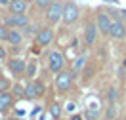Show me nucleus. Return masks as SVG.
Segmentation results:
<instances>
[{"instance_id":"30","label":"nucleus","mask_w":126,"mask_h":120,"mask_svg":"<svg viewBox=\"0 0 126 120\" xmlns=\"http://www.w3.org/2000/svg\"><path fill=\"white\" fill-rule=\"evenodd\" d=\"M107 2H115V0H107Z\"/></svg>"},{"instance_id":"29","label":"nucleus","mask_w":126,"mask_h":120,"mask_svg":"<svg viewBox=\"0 0 126 120\" xmlns=\"http://www.w3.org/2000/svg\"><path fill=\"white\" fill-rule=\"evenodd\" d=\"M73 120H80V116H73Z\"/></svg>"},{"instance_id":"19","label":"nucleus","mask_w":126,"mask_h":120,"mask_svg":"<svg viewBox=\"0 0 126 120\" xmlns=\"http://www.w3.org/2000/svg\"><path fill=\"white\" fill-rule=\"evenodd\" d=\"M115 116H117V107H115V103H109L107 111H105V120H113Z\"/></svg>"},{"instance_id":"14","label":"nucleus","mask_w":126,"mask_h":120,"mask_svg":"<svg viewBox=\"0 0 126 120\" xmlns=\"http://www.w3.org/2000/svg\"><path fill=\"white\" fill-rule=\"evenodd\" d=\"M12 105H14V95L10 92H0V112L8 111Z\"/></svg>"},{"instance_id":"32","label":"nucleus","mask_w":126,"mask_h":120,"mask_svg":"<svg viewBox=\"0 0 126 120\" xmlns=\"http://www.w3.org/2000/svg\"><path fill=\"white\" fill-rule=\"evenodd\" d=\"M113 120H120V118H113Z\"/></svg>"},{"instance_id":"16","label":"nucleus","mask_w":126,"mask_h":120,"mask_svg":"<svg viewBox=\"0 0 126 120\" xmlns=\"http://www.w3.org/2000/svg\"><path fill=\"white\" fill-rule=\"evenodd\" d=\"M99 114H101V107L99 103H90L86 109V118L88 120H97L99 118Z\"/></svg>"},{"instance_id":"10","label":"nucleus","mask_w":126,"mask_h":120,"mask_svg":"<svg viewBox=\"0 0 126 120\" xmlns=\"http://www.w3.org/2000/svg\"><path fill=\"white\" fill-rule=\"evenodd\" d=\"M97 36H99V31H97L95 21H88L86 27H84V44H86V48H92V46H94Z\"/></svg>"},{"instance_id":"15","label":"nucleus","mask_w":126,"mask_h":120,"mask_svg":"<svg viewBox=\"0 0 126 120\" xmlns=\"http://www.w3.org/2000/svg\"><path fill=\"white\" fill-rule=\"evenodd\" d=\"M36 71H38V63H36L34 59L27 61V65H25V74H23V78L32 80L34 76H36Z\"/></svg>"},{"instance_id":"26","label":"nucleus","mask_w":126,"mask_h":120,"mask_svg":"<svg viewBox=\"0 0 126 120\" xmlns=\"http://www.w3.org/2000/svg\"><path fill=\"white\" fill-rule=\"evenodd\" d=\"M6 57H8V50L4 46H0V59H6Z\"/></svg>"},{"instance_id":"5","label":"nucleus","mask_w":126,"mask_h":120,"mask_svg":"<svg viewBox=\"0 0 126 120\" xmlns=\"http://www.w3.org/2000/svg\"><path fill=\"white\" fill-rule=\"evenodd\" d=\"M63 67H65V55H63L61 52H50V55H48V71L57 74L59 71H63Z\"/></svg>"},{"instance_id":"27","label":"nucleus","mask_w":126,"mask_h":120,"mask_svg":"<svg viewBox=\"0 0 126 120\" xmlns=\"http://www.w3.org/2000/svg\"><path fill=\"white\" fill-rule=\"evenodd\" d=\"M120 12V21H126V10H118Z\"/></svg>"},{"instance_id":"12","label":"nucleus","mask_w":126,"mask_h":120,"mask_svg":"<svg viewBox=\"0 0 126 120\" xmlns=\"http://www.w3.org/2000/svg\"><path fill=\"white\" fill-rule=\"evenodd\" d=\"M8 44L14 46V50L21 48V44H23V34L19 29H10V36H8Z\"/></svg>"},{"instance_id":"8","label":"nucleus","mask_w":126,"mask_h":120,"mask_svg":"<svg viewBox=\"0 0 126 120\" xmlns=\"http://www.w3.org/2000/svg\"><path fill=\"white\" fill-rule=\"evenodd\" d=\"M113 40H124L126 38V23L120 19H111V27H109V34Z\"/></svg>"},{"instance_id":"6","label":"nucleus","mask_w":126,"mask_h":120,"mask_svg":"<svg viewBox=\"0 0 126 120\" xmlns=\"http://www.w3.org/2000/svg\"><path fill=\"white\" fill-rule=\"evenodd\" d=\"M54 42V29L52 27H40L38 32L34 34V44L38 48H46Z\"/></svg>"},{"instance_id":"4","label":"nucleus","mask_w":126,"mask_h":120,"mask_svg":"<svg viewBox=\"0 0 126 120\" xmlns=\"http://www.w3.org/2000/svg\"><path fill=\"white\" fill-rule=\"evenodd\" d=\"M73 80H75V74L71 71H59L57 76H55V88H57V92L59 93L69 92L73 86Z\"/></svg>"},{"instance_id":"21","label":"nucleus","mask_w":126,"mask_h":120,"mask_svg":"<svg viewBox=\"0 0 126 120\" xmlns=\"http://www.w3.org/2000/svg\"><path fill=\"white\" fill-rule=\"evenodd\" d=\"M8 36H10V27L2 23L0 25V42H8Z\"/></svg>"},{"instance_id":"7","label":"nucleus","mask_w":126,"mask_h":120,"mask_svg":"<svg viewBox=\"0 0 126 120\" xmlns=\"http://www.w3.org/2000/svg\"><path fill=\"white\" fill-rule=\"evenodd\" d=\"M95 25H97V31H99V34H103V36H107V34H109L111 17H109V13H107L103 8H99L97 12H95Z\"/></svg>"},{"instance_id":"22","label":"nucleus","mask_w":126,"mask_h":120,"mask_svg":"<svg viewBox=\"0 0 126 120\" xmlns=\"http://www.w3.org/2000/svg\"><path fill=\"white\" fill-rule=\"evenodd\" d=\"M10 88H12V82L6 76H0V92H8Z\"/></svg>"},{"instance_id":"13","label":"nucleus","mask_w":126,"mask_h":120,"mask_svg":"<svg viewBox=\"0 0 126 120\" xmlns=\"http://www.w3.org/2000/svg\"><path fill=\"white\" fill-rule=\"evenodd\" d=\"M27 4L29 2H25V0H10L8 10H10V13H25L27 12Z\"/></svg>"},{"instance_id":"1","label":"nucleus","mask_w":126,"mask_h":120,"mask_svg":"<svg viewBox=\"0 0 126 120\" xmlns=\"http://www.w3.org/2000/svg\"><path fill=\"white\" fill-rule=\"evenodd\" d=\"M44 92H46L44 84H42L40 80H34V78L29 80L27 86H23V97H25V99H31V101L40 99V97L44 95Z\"/></svg>"},{"instance_id":"17","label":"nucleus","mask_w":126,"mask_h":120,"mask_svg":"<svg viewBox=\"0 0 126 120\" xmlns=\"http://www.w3.org/2000/svg\"><path fill=\"white\" fill-rule=\"evenodd\" d=\"M38 29H40V27L36 23H29V25H25L23 29H19V31H21L23 36H32V38H34V34L38 32Z\"/></svg>"},{"instance_id":"24","label":"nucleus","mask_w":126,"mask_h":120,"mask_svg":"<svg viewBox=\"0 0 126 120\" xmlns=\"http://www.w3.org/2000/svg\"><path fill=\"white\" fill-rule=\"evenodd\" d=\"M32 2H34V6L38 10H46L48 6L52 4V0H32Z\"/></svg>"},{"instance_id":"11","label":"nucleus","mask_w":126,"mask_h":120,"mask_svg":"<svg viewBox=\"0 0 126 120\" xmlns=\"http://www.w3.org/2000/svg\"><path fill=\"white\" fill-rule=\"evenodd\" d=\"M25 65H27V61H25L23 57L16 55V57H10L8 59V69L14 76H23L25 74Z\"/></svg>"},{"instance_id":"31","label":"nucleus","mask_w":126,"mask_h":120,"mask_svg":"<svg viewBox=\"0 0 126 120\" xmlns=\"http://www.w3.org/2000/svg\"><path fill=\"white\" fill-rule=\"evenodd\" d=\"M25 2H32V0H25Z\"/></svg>"},{"instance_id":"18","label":"nucleus","mask_w":126,"mask_h":120,"mask_svg":"<svg viewBox=\"0 0 126 120\" xmlns=\"http://www.w3.org/2000/svg\"><path fill=\"white\" fill-rule=\"evenodd\" d=\"M84 61H86V57H84V55H80V57H77V59H75V63H73V71H71L73 74H77V72L84 67Z\"/></svg>"},{"instance_id":"25","label":"nucleus","mask_w":126,"mask_h":120,"mask_svg":"<svg viewBox=\"0 0 126 120\" xmlns=\"http://www.w3.org/2000/svg\"><path fill=\"white\" fill-rule=\"evenodd\" d=\"M14 95L16 97H23V86L16 84V86H14Z\"/></svg>"},{"instance_id":"23","label":"nucleus","mask_w":126,"mask_h":120,"mask_svg":"<svg viewBox=\"0 0 126 120\" xmlns=\"http://www.w3.org/2000/svg\"><path fill=\"white\" fill-rule=\"evenodd\" d=\"M107 101H109V103H115V101H117V88L111 86V88L107 90Z\"/></svg>"},{"instance_id":"3","label":"nucleus","mask_w":126,"mask_h":120,"mask_svg":"<svg viewBox=\"0 0 126 120\" xmlns=\"http://www.w3.org/2000/svg\"><path fill=\"white\" fill-rule=\"evenodd\" d=\"M61 12H63V4L59 0H52V4L44 10V17H46L48 25H57L61 21Z\"/></svg>"},{"instance_id":"2","label":"nucleus","mask_w":126,"mask_h":120,"mask_svg":"<svg viewBox=\"0 0 126 120\" xmlns=\"http://www.w3.org/2000/svg\"><path fill=\"white\" fill-rule=\"evenodd\" d=\"M80 17V8L73 2V0H67L65 4H63V12H61V21L65 25H73L77 23Z\"/></svg>"},{"instance_id":"28","label":"nucleus","mask_w":126,"mask_h":120,"mask_svg":"<svg viewBox=\"0 0 126 120\" xmlns=\"http://www.w3.org/2000/svg\"><path fill=\"white\" fill-rule=\"evenodd\" d=\"M10 4V0H0V6H8Z\"/></svg>"},{"instance_id":"20","label":"nucleus","mask_w":126,"mask_h":120,"mask_svg":"<svg viewBox=\"0 0 126 120\" xmlns=\"http://www.w3.org/2000/svg\"><path fill=\"white\" fill-rule=\"evenodd\" d=\"M50 114H52L54 118H59V116H61V105L59 103H52L50 105Z\"/></svg>"},{"instance_id":"9","label":"nucleus","mask_w":126,"mask_h":120,"mask_svg":"<svg viewBox=\"0 0 126 120\" xmlns=\"http://www.w3.org/2000/svg\"><path fill=\"white\" fill-rule=\"evenodd\" d=\"M29 17L25 13H10L6 19H4V25L10 27V29H23L25 25H29Z\"/></svg>"}]
</instances>
